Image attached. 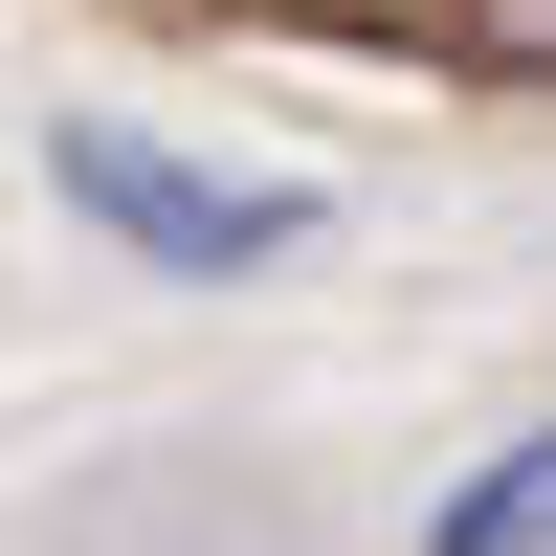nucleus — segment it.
I'll list each match as a JSON object with an SVG mask.
<instances>
[{
	"mask_svg": "<svg viewBox=\"0 0 556 556\" xmlns=\"http://www.w3.org/2000/svg\"><path fill=\"white\" fill-rule=\"evenodd\" d=\"M45 178H67V223H112V245L178 267V290L312 245V178H223V156H178V134H134V112H67V134H45Z\"/></svg>",
	"mask_w": 556,
	"mask_h": 556,
	"instance_id": "f257e3e1",
	"label": "nucleus"
},
{
	"mask_svg": "<svg viewBox=\"0 0 556 556\" xmlns=\"http://www.w3.org/2000/svg\"><path fill=\"white\" fill-rule=\"evenodd\" d=\"M424 556H556V424L513 445V468H468V490H445V534Z\"/></svg>",
	"mask_w": 556,
	"mask_h": 556,
	"instance_id": "f03ea898",
	"label": "nucleus"
},
{
	"mask_svg": "<svg viewBox=\"0 0 556 556\" xmlns=\"http://www.w3.org/2000/svg\"><path fill=\"white\" fill-rule=\"evenodd\" d=\"M468 67H513V89H556V0H468Z\"/></svg>",
	"mask_w": 556,
	"mask_h": 556,
	"instance_id": "7ed1b4c3",
	"label": "nucleus"
}]
</instances>
